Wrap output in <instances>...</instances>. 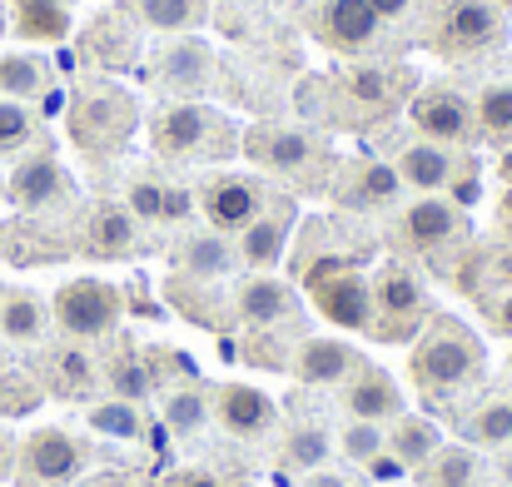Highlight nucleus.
I'll list each match as a JSON object with an SVG mask.
<instances>
[{
    "mask_svg": "<svg viewBox=\"0 0 512 487\" xmlns=\"http://www.w3.org/2000/svg\"><path fill=\"white\" fill-rule=\"evenodd\" d=\"M125 10L160 35H189L209 20V0H125Z\"/></svg>",
    "mask_w": 512,
    "mask_h": 487,
    "instance_id": "25",
    "label": "nucleus"
},
{
    "mask_svg": "<svg viewBox=\"0 0 512 487\" xmlns=\"http://www.w3.org/2000/svg\"><path fill=\"white\" fill-rule=\"evenodd\" d=\"M498 40H503V10L493 0H453L438 15V30H433V50L448 55V60L493 50Z\"/></svg>",
    "mask_w": 512,
    "mask_h": 487,
    "instance_id": "9",
    "label": "nucleus"
},
{
    "mask_svg": "<svg viewBox=\"0 0 512 487\" xmlns=\"http://www.w3.org/2000/svg\"><path fill=\"white\" fill-rule=\"evenodd\" d=\"M0 194H5V189H0Z\"/></svg>",
    "mask_w": 512,
    "mask_h": 487,
    "instance_id": "50",
    "label": "nucleus"
},
{
    "mask_svg": "<svg viewBox=\"0 0 512 487\" xmlns=\"http://www.w3.org/2000/svg\"><path fill=\"white\" fill-rule=\"evenodd\" d=\"M90 428H100V433H110V438H140V433H145L135 403H125V398L95 403V408H90Z\"/></svg>",
    "mask_w": 512,
    "mask_h": 487,
    "instance_id": "36",
    "label": "nucleus"
},
{
    "mask_svg": "<svg viewBox=\"0 0 512 487\" xmlns=\"http://www.w3.org/2000/svg\"><path fill=\"white\" fill-rule=\"evenodd\" d=\"M214 418H219V428L234 433V438H259V433L274 428L279 413H274L269 393H259V388H249V383H224V388L214 393Z\"/></svg>",
    "mask_w": 512,
    "mask_h": 487,
    "instance_id": "19",
    "label": "nucleus"
},
{
    "mask_svg": "<svg viewBox=\"0 0 512 487\" xmlns=\"http://www.w3.org/2000/svg\"><path fill=\"white\" fill-rule=\"evenodd\" d=\"M204 80H209V50L199 45V40H179L170 45L165 55H160V85L174 90V95H199L204 90Z\"/></svg>",
    "mask_w": 512,
    "mask_h": 487,
    "instance_id": "28",
    "label": "nucleus"
},
{
    "mask_svg": "<svg viewBox=\"0 0 512 487\" xmlns=\"http://www.w3.org/2000/svg\"><path fill=\"white\" fill-rule=\"evenodd\" d=\"M50 85V65L40 55H0V100H35Z\"/></svg>",
    "mask_w": 512,
    "mask_h": 487,
    "instance_id": "32",
    "label": "nucleus"
},
{
    "mask_svg": "<svg viewBox=\"0 0 512 487\" xmlns=\"http://www.w3.org/2000/svg\"><path fill=\"white\" fill-rule=\"evenodd\" d=\"M95 50H100V60H110V65H125V60H135V30L115 15H105V20H95Z\"/></svg>",
    "mask_w": 512,
    "mask_h": 487,
    "instance_id": "40",
    "label": "nucleus"
},
{
    "mask_svg": "<svg viewBox=\"0 0 512 487\" xmlns=\"http://www.w3.org/2000/svg\"><path fill=\"white\" fill-rule=\"evenodd\" d=\"M40 383L30 373H0V418H20L40 408Z\"/></svg>",
    "mask_w": 512,
    "mask_h": 487,
    "instance_id": "39",
    "label": "nucleus"
},
{
    "mask_svg": "<svg viewBox=\"0 0 512 487\" xmlns=\"http://www.w3.org/2000/svg\"><path fill=\"white\" fill-rule=\"evenodd\" d=\"M45 324H50V314H45V304H40L35 294L10 289V294L0 299V338H5V343H40V338H45Z\"/></svg>",
    "mask_w": 512,
    "mask_h": 487,
    "instance_id": "30",
    "label": "nucleus"
},
{
    "mask_svg": "<svg viewBox=\"0 0 512 487\" xmlns=\"http://www.w3.org/2000/svg\"><path fill=\"white\" fill-rule=\"evenodd\" d=\"M309 487H343V483H339V478H314Z\"/></svg>",
    "mask_w": 512,
    "mask_h": 487,
    "instance_id": "47",
    "label": "nucleus"
},
{
    "mask_svg": "<svg viewBox=\"0 0 512 487\" xmlns=\"http://www.w3.org/2000/svg\"><path fill=\"white\" fill-rule=\"evenodd\" d=\"M463 209L453 204V199H438V194H423V199H413L408 209H403V219H398V234H403V244L408 249H418V254H438V249H448V244H458L463 239Z\"/></svg>",
    "mask_w": 512,
    "mask_h": 487,
    "instance_id": "13",
    "label": "nucleus"
},
{
    "mask_svg": "<svg viewBox=\"0 0 512 487\" xmlns=\"http://www.w3.org/2000/svg\"><path fill=\"white\" fill-rule=\"evenodd\" d=\"M408 120H413V130H418L423 140H433V145H463V140H473V130H478L473 100H463V95L448 90V85L413 90Z\"/></svg>",
    "mask_w": 512,
    "mask_h": 487,
    "instance_id": "11",
    "label": "nucleus"
},
{
    "mask_svg": "<svg viewBox=\"0 0 512 487\" xmlns=\"http://www.w3.org/2000/svg\"><path fill=\"white\" fill-rule=\"evenodd\" d=\"M5 30H10V20H5V0H0V35H5Z\"/></svg>",
    "mask_w": 512,
    "mask_h": 487,
    "instance_id": "48",
    "label": "nucleus"
},
{
    "mask_svg": "<svg viewBox=\"0 0 512 487\" xmlns=\"http://www.w3.org/2000/svg\"><path fill=\"white\" fill-rule=\"evenodd\" d=\"M45 383H50V393H60V398H90L95 388H100V363L85 353V348H55L50 353V363H45Z\"/></svg>",
    "mask_w": 512,
    "mask_h": 487,
    "instance_id": "27",
    "label": "nucleus"
},
{
    "mask_svg": "<svg viewBox=\"0 0 512 487\" xmlns=\"http://www.w3.org/2000/svg\"><path fill=\"white\" fill-rule=\"evenodd\" d=\"M343 105L358 110V120H383L413 95V70L408 65H353L339 80Z\"/></svg>",
    "mask_w": 512,
    "mask_h": 487,
    "instance_id": "10",
    "label": "nucleus"
},
{
    "mask_svg": "<svg viewBox=\"0 0 512 487\" xmlns=\"http://www.w3.org/2000/svg\"><path fill=\"white\" fill-rule=\"evenodd\" d=\"M304 284H309L314 309L334 328L368 333V324H373V289H368V279L358 274L353 259H314V264H304Z\"/></svg>",
    "mask_w": 512,
    "mask_h": 487,
    "instance_id": "5",
    "label": "nucleus"
},
{
    "mask_svg": "<svg viewBox=\"0 0 512 487\" xmlns=\"http://www.w3.org/2000/svg\"><path fill=\"white\" fill-rule=\"evenodd\" d=\"M388 448V438H383V423H363V418H353L348 428H343V453L353 458V463H373L378 453Z\"/></svg>",
    "mask_w": 512,
    "mask_h": 487,
    "instance_id": "42",
    "label": "nucleus"
},
{
    "mask_svg": "<svg viewBox=\"0 0 512 487\" xmlns=\"http://www.w3.org/2000/svg\"><path fill=\"white\" fill-rule=\"evenodd\" d=\"M483 363H488V353L473 328L458 324L453 314H428L423 333L413 338L408 373L423 398H453L483 378Z\"/></svg>",
    "mask_w": 512,
    "mask_h": 487,
    "instance_id": "1",
    "label": "nucleus"
},
{
    "mask_svg": "<svg viewBox=\"0 0 512 487\" xmlns=\"http://www.w3.org/2000/svg\"><path fill=\"white\" fill-rule=\"evenodd\" d=\"M204 418H209V398L199 388H179V393L165 398V423H170L174 433H199Z\"/></svg>",
    "mask_w": 512,
    "mask_h": 487,
    "instance_id": "38",
    "label": "nucleus"
},
{
    "mask_svg": "<svg viewBox=\"0 0 512 487\" xmlns=\"http://www.w3.org/2000/svg\"><path fill=\"white\" fill-rule=\"evenodd\" d=\"M368 5H373L383 20H398V15H408V10H413V0H368Z\"/></svg>",
    "mask_w": 512,
    "mask_h": 487,
    "instance_id": "44",
    "label": "nucleus"
},
{
    "mask_svg": "<svg viewBox=\"0 0 512 487\" xmlns=\"http://www.w3.org/2000/svg\"><path fill=\"white\" fill-rule=\"evenodd\" d=\"M70 174H65V164L55 160L50 150H40V155H25V160L10 169V184H5V199L15 204V209H55V204H65L70 199Z\"/></svg>",
    "mask_w": 512,
    "mask_h": 487,
    "instance_id": "14",
    "label": "nucleus"
},
{
    "mask_svg": "<svg viewBox=\"0 0 512 487\" xmlns=\"http://www.w3.org/2000/svg\"><path fill=\"white\" fill-rule=\"evenodd\" d=\"M194 199H199L204 224H209L214 234L234 239L239 229H249V224L264 214V204L274 199V189H269L264 179H254V174H214V179L199 184Z\"/></svg>",
    "mask_w": 512,
    "mask_h": 487,
    "instance_id": "8",
    "label": "nucleus"
},
{
    "mask_svg": "<svg viewBox=\"0 0 512 487\" xmlns=\"http://www.w3.org/2000/svg\"><path fill=\"white\" fill-rule=\"evenodd\" d=\"M388 443H393V458H398L403 468H423V463L443 448V433H438V423H428V418L398 413V418H393Z\"/></svg>",
    "mask_w": 512,
    "mask_h": 487,
    "instance_id": "31",
    "label": "nucleus"
},
{
    "mask_svg": "<svg viewBox=\"0 0 512 487\" xmlns=\"http://www.w3.org/2000/svg\"><path fill=\"white\" fill-rule=\"evenodd\" d=\"M105 383H110V393H115V398L140 403V398H150V393H155L160 373H155V358H150V353H140V348H130V343H125V348L105 363Z\"/></svg>",
    "mask_w": 512,
    "mask_h": 487,
    "instance_id": "29",
    "label": "nucleus"
},
{
    "mask_svg": "<svg viewBox=\"0 0 512 487\" xmlns=\"http://www.w3.org/2000/svg\"><path fill=\"white\" fill-rule=\"evenodd\" d=\"M50 319L60 324L65 338L75 343H90V338H110L120 319H125V294L105 279H70L55 289V304H50Z\"/></svg>",
    "mask_w": 512,
    "mask_h": 487,
    "instance_id": "7",
    "label": "nucleus"
},
{
    "mask_svg": "<svg viewBox=\"0 0 512 487\" xmlns=\"http://www.w3.org/2000/svg\"><path fill=\"white\" fill-rule=\"evenodd\" d=\"M463 428H468V438H473V443H483V448H508L512 443V398H493V403H483Z\"/></svg>",
    "mask_w": 512,
    "mask_h": 487,
    "instance_id": "34",
    "label": "nucleus"
},
{
    "mask_svg": "<svg viewBox=\"0 0 512 487\" xmlns=\"http://www.w3.org/2000/svg\"><path fill=\"white\" fill-rule=\"evenodd\" d=\"M165 189H170L165 179H135L125 209H130L140 224H165Z\"/></svg>",
    "mask_w": 512,
    "mask_h": 487,
    "instance_id": "41",
    "label": "nucleus"
},
{
    "mask_svg": "<svg viewBox=\"0 0 512 487\" xmlns=\"http://www.w3.org/2000/svg\"><path fill=\"white\" fill-rule=\"evenodd\" d=\"M319 35H324L334 50L358 55V50L378 45V35H383V15H378L368 0H329L324 15H319Z\"/></svg>",
    "mask_w": 512,
    "mask_h": 487,
    "instance_id": "18",
    "label": "nucleus"
},
{
    "mask_svg": "<svg viewBox=\"0 0 512 487\" xmlns=\"http://www.w3.org/2000/svg\"><path fill=\"white\" fill-rule=\"evenodd\" d=\"M35 140V115L20 100H0V155H20Z\"/></svg>",
    "mask_w": 512,
    "mask_h": 487,
    "instance_id": "37",
    "label": "nucleus"
},
{
    "mask_svg": "<svg viewBox=\"0 0 512 487\" xmlns=\"http://www.w3.org/2000/svg\"><path fill=\"white\" fill-rule=\"evenodd\" d=\"M478 473V458L468 448H438L423 463V487H468Z\"/></svg>",
    "mask_w": 512,
    "mask_h": 487,
    "instance_id": "33",
    "label": "nucleus"
},
{
    "mask_svg": "<svg viewBox=\"0 0 512 487\" xmlns=\"http://www.w3.org/2000/svg\"><path fill=\"white\" fill-rule=\"evenodd\" d=\"M398 189H403V179H398V169L388 160L353 164L348 179H343V204H353V209H383V204L398 199Z\"/></svg>",
    "mask_w": 512,
    "mask_h": 487,
    "instance_id": "26",
    "label": "nucleus"
},
{
    "mask_svg": "<svg viewBox=\"0 0 512 487\" xmlns=\"http://www.w3.org/2000/svg\"><path fill=\"white\" fill-rule=\"evenodd\" d=\"M244 155L259 164V169H269V174L299 184V189H324L329 174H334V150H329V140L314 135V130L259 125V130L244 135Z\"/></svg>",
    "mask_w": 512,
    "mask_h": 487,
    "instance_id": "2",
    "label": "nucleus"
},
{
    "mask_svg": "<svg viewBox=\"0 0 512 487\" xmlns=\"http://www.w3.org/2000/svg\"><path fill=\"white\" fill-rule=\"evenodd\" d=\"M398 179L408 184V189H418V194H438V189H448V179L458 174V160H453V150L448 145H433V140H413L403 155H398Z\"/></svg>",
    "mask_w": 512,
    "mask_h": 487,
    "instance_id": "24",
    "label": "nucleus"
},
{
    "mask_svg": "<svg viewBox=\"0 0 512 487\" xmlns=\"http://www.w3.org/2000/svg\"><path fill=\"white\" fill-rule=\"evenodd\" d=\"M174 264H179V274L214 284V279H224V274H234V269H239V249H234V239H224V234L204 229V234H189V239L179 244Z\"/></svg>",
    "mask_w": 512,
    "mask_h": 487,
    "instance_id": "23",
    "label": "nucleus"
},
{
    "mask_svg": "<svg viewBox=\"0 0 512 487\" xmlns=\"http://www.w3.org/2000/svg\"><path fill=\"white\" fill-rule=\"evenodd\" d=\"M289 234H294V204H289V199H269V204H264V214H259L249 229H239V234H234L239 264H249V269L269 274V269L284 259Z\"/></svg>",
    "mask_w": 512,
    "mask_h": 487,
    "instance_id": "15",
    "label": "nucleus"
},
{
    "mask_svg": "<svg viewBox=\"0 0 512 487\" xmlns=\"http://www.w3.org/2000/svg\"><path fill=\"white\" fill-rule=\"evenodd\" d=\"M85 249L95 259H130L140 249V219L125 204H95L90 224H85Z\"/></svg>",
    "mask_w": 512,
    "mask_h": 487,
    "instance_id": "21",
    "label": "nucleus"
},
{
    "mask_svg": "<svg viewBox=\"0 0 512 487\" xmlns=\"http://www.w3.org/2000/svg\"><path fill=\"white\" fill-rule=\"evenodd\" d=\"M234 314L244 319L249 328H279L294 319V289L274 274H254L239 284L234 294Z\"/></svg>",
    "mask_w": 512,
    "mask_h": 487,
    "instance_id": "20",
    "label": "nucleus"
},
{
    "mask_svg": "<svg viewBox=\"0 0 512 487\" xmlns=\"http://www.w3.org/2000/svg\"><path fill=\"white\" fill-rule=\"evenodd\" d=\"M150 140L165 160H219L234 150V130L199 100H179L170 110H160Z\"/></svg>",
    "mask_w": 512,
    "mask_h": 487,
    "instance_id": "6",
    "label": "nucleus"
},
{
    "mask_svg": "<svg viewBox=\"0 0 512 487\" xmlns=\"http://www.w3.org/2000/svg\"><path fill=\"white\" fill-rule=\"evenodd\" d=\"M493 5H498V10H503V5H508V10H512V0H493Z\"/></svg>",
    "mask_w": 512,
    "mask_h": 487,
    "instance_id": "49",
    "label": "nucleus"
},
{
    "mask_svg": "<svg viewBox=\"0 0 512 487\" xmlns=\"http://www.w3.org/2000/svg\"><path fill=\"white\" fill-rule=\"evenodd\" d=\"M368 289H373V324H368L373 338L408 343V338L423 333V324H428V294H423V279L403 259L378 264V274L368 279Z\"/></svg>",
    "mask_w": 512,
    "mask_h": 487,
    "instance_id": "3",
    "label": "nucleus"
},
{
    "mask_svg": "<svg viewBox=\"0 0 512 487\" xmlns=\"http://www.w3.org/2000/svg\"><path fill=\"white\" fill-rule=\"evenodd\" d=\"M488 314H493V324L503 328V333H512V294L498 299V304H488Z\"/></svg>",
    "mask_w": 512,
    "mask_h": 487,
    "instance_id": "46",
    "label": "nucleus"
},
{
    "mask_svg": "<svg viewBox=\"0 0 512 487\" xmlns=\"http://www.w3.org/2000/svg\"><path fill=\"white\" fill-rule=\"evenodd\" d=\"M289 458H294L299 468H319V463L329 458V438H324L319 428H299V433L289 438Z\"/></svg>",
    "mask_w": 512,
    "mask_h": 487,
    "instance_id": "43",
    "label": "nucleus"
},
{
    "mask_svg": "<svg viewBox=\"0 0 512 487\" xmlns=\"http://www.w3.org/2000/svg\"><path fill=\"white\" fill-rule=\"evenodd\" d=\"M135 125H140V110L120 85H90L70 105V140L85 155H115L135 135Z\"/></svg>",
    "mask_w": 512,
    "mask_h": 487,
    "instance_id": "4",
    "label": "nucleus"
},
{
    "mask_svg": "<svg viewBox=\"0 0 512 487\" xmlns=\"http://www.w3.org/2000/svg\"><path fill=\"white\" fill-rule=\"evenodd\" d=\"M363 358L353 353V343L343 338H304L289 358V373L309 388H329V383H348V373L358 368Z\"/></svg>",
    "mask_w": 512,
    "mask_h": 487,
    "instance_id": "17",
    "label": "nucleus"
},
{
    "mask_svg": "<svg viewBox=\"0 0 512 487\" xmlns=\"http://www.w3.org/2000/svg\"><path fill=\"white\" fill-rule=\"evenodd\" d=\"M343 408H348V418H363V423H393V418L403 413V388H398L383 368L358 363V368L348 373Z\"/></svg>",
    "mask_w": 512,
    "mask_h": 487,
    "instance_id": "16",
    "label": "nucleus"
},
{
    "mask_svg": "<svg viewBox=\"0 0 512 487\" xmlns=\"http://www.w3.org/2000/svg\"><path fill=\"white\" fill-rule=\"evenodd\" d=\"M80 468H85V443L70 438L65 428H40V433H30L25 448H20V478L35 487L70 483Z\"/></svg>",
    "mask_w": 512,
    "mask_h": 487,
    "instance_id": "12",
    "label": "nucleus"
},
{
    "mask_svg": "<svg viewBox=\"0 0 512 487\" xmlns=\"http://www.w3.org/2000/svg\"><path fill=\"white\" fill-rule=\"evenodd\" d=\"M165 487H224V483L209 478V473H179V478H170Z\"/></svg>",
    "mask_w": 512,
    "mask_h": 487,
    "instance_id": "45",
    "label": "nucleus"
},
{
    "mask_svg": "<svg viewBox=\"0 0 512 487\" xmlns=\"http://www.w3.org/2000/svg\"><path fill=\"white\" fill-rule=\"evenodd\" d=\"M75 0H5V20L30 45H55L70 35Z\"/></svg>",
    "mask_w": 512,
    "mask_h": 487,
    "instance_id": "22",
    "label": "nucleus"
},
{
    "mask_svg": "<svg viewBox=\"0 0 512 487\" xmlns=\"http://www.w3.org/2000/svg\"><path fill=\"white\" fill-rule=\"evenodd\" d=\"M473 120H478L483 135L512 140V85H488V90L473 100Z\"/></svg>",
    "mask_w": 512,
    "mask_h": 487,
    "instance_id": "35",
    "label": "nucleus"
}]
</instances>
